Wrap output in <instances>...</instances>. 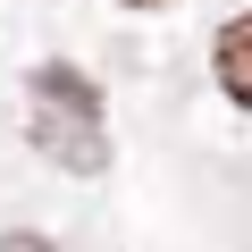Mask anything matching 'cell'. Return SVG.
<instances>
[{
	"label": "cell",
	"mask_w": 252,
	"mask_h": 252,
	"mask_svg": "<svg viewBox=\"0 0 252 252\" xmlns=\"http://www.w3.org/2000/svg\"><path fill=\"white\" fill-rule=\"evenodd\" d=\"M26 135H34L59 168H76V177H93V168L109 160L101 93H93L84 67H34V76H26Z\"/></svg>",
	"instance_id": "cell-1"
},
{
	"label": "cell",
	"mask_w": 252,
	"mask_h": 252,
	"mask_svg": "<svg viewBox=\"0 0 252 252\" xmlns=\"http://www.w3.org/2000/svg\"><path fill=\"white\" fill-rule=\"evenodd\" d=\"M219 93L227 101H252V17H227L219 26Z\"/></svg>",
	"instance_id": "cell-2"
},
{
	"label": "cell",
	"mask_w": 252,
	"mask_h": 252,
	"mask_svg": "<svg viewBox=\"0 0 252 252\" xmlns=\"http://www.w3.org/2000/svg\"><path fill=\"white\" fill-rule=\"evenodd\" d=\"M135 9H152V0H135Z\"/></svg>",
	"instance_id": "cell-3"
}]
</instances>
